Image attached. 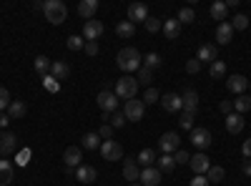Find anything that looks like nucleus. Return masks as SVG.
I'll return each mask as SVG.
<instances>
[{"label": "nucleus", "instance_id": "f257e3e1", "mask_svg": "<svg viewBox=\"0 0 251 186\" xmlns=\"http://www.w3.org/2000/svg\"><path fill=\"white\" fill-rule=\"evenodd\" d=\"M141 53L136 51V48H123V51H118V55H116V66L128 76V73H133V71H138L141 68Z\"/></svg>", "mask_w": 251, "mask_h": 186}, {"label": "nucleus", "instance_id": "f03ea898", "mask_svg": "<svg viewBox=\"0 0 251 186\" xmlns=\"http://www.w3.org/2000/svg\"><path fill=\"white\" fill-rule=\"evenodd\" d=\"M43 13H46V20L53 26H60V23H66V18H68V8L63 0H48V3L43 5Z\"/></svg>", "mask_w": 251, "mask_h": 186}, {"label": "nucleus", "instance_id": "7ed1b4c3", "mask_svg": "<svg viewBox=\"0 0 251 186\" xmlns=\"http://www.w3.org/2000/svg\"><path fill=\"white\" fill-rule=\"evenodd\" d=\"M113 93H116L118 98H123V101L136 98V93H138V80H136L133 76H123V78H118Z\"/></svg>", "mask_w": 251, "mask_h": 186}, {"label": "nucleus", "instance_id": "20e7f679", "mask_svg": "<svg viewBox=\"0 0 251 186\" xmlns=\"http://www.w3.org/2000/svg\"><path fill=\"white\" fill-rule=\"evenodd\" d=\"M158 149L163 154H176L181 149V136L176 131H166L161 138H158Z\"/></svg>", "mask_w": 251, "mask_h": 186}, {"label": "nucleus", "instance_id": "39448f33", "mask_svg": "<svg viewBox=\"0 0 251 186\" xmlns=\"http://www.w3.org/2000/svg\"><path fill=\"white\" fill-rule=\"evenodd\" d=\"M98 151H100V156L106 159V161H121L123 159V146H121L118 141H113V138L111 141H103Z\"/></svg>", "mask_w": 251, "mask_h": 186}, {"label": "nucleus", "instance_id": "423d86ee", "mask_svg": "<svg viewBox=\"0 0 251 186\" xmlns=\"http://www.w3.org/2000/svg\"><path fill=\"white\" fill-rule=\"evenodd\" d=\"M96 101H98V106H100L103 113H113V111L118 108V103H121V98H118L113 91H100Z\"/></svg>", "mask_w": 251, "mask_h": 186}, {"label": "nucleus", "instance_id": "0eeeda50", "mask_svg": "<svg viewBox=\"0 0 251 186\" xmlns=\"http://www.w3.org/2000/svg\"><path fill=\"white\" fill-rule=\"evenodd\" d=\"M143 113H146V103H143V101H136V98L126 101V108H123L126 121H141Z\"/></svg>", "mask_w": 251, "mask_h": 186}, {"label": "nucleus", "instance_id": "6e6552de", "mask_svg": "<svg viewBox=\"0 0 251 186\" xmlns=\"http://www.w3.org/2000/svg\"><path fill=\"white\" fill-rule=\"evenodd\" d=\"M15 149H18V136L13 131H3V133H0V159H8Z\"/></svg>", "mask_w": 251, "mask_h": 186}, {"label": "nucleus", "instance_id": "1a4fd4ad", "mask_svg": "<svg viewBox=\"0 0 251 186\" xmlns=\"http://www.w3.org/2000/svg\"><path fill=\"white\" fill-rule=\"evenodd\" d=\"M188 166L194 169V174H196V176H206V171L211 169V161H208V156H206L203 151H199V154H194V156H191Z\"/></svg>", "mask_w": 251, "mask_h": 186}, {"label": "nucleus", "instance_id": "9d476101", "mask_svg": "<svg viewBox=\"0 0 251 186\" xmlns=\"http://www.w3.org/2000/svg\"><path fill=\"white\" fill-rule=\"evenodd\" d=\"M103 30H106V26H103L100 20H86V23H83V38L86 40H98L103 35Z\"/></svg>", "mask_w": 251, "mask_h": 186}, {"label": "nucleus", "instance_id": "9b49d317", "mask_svg": "<svg viewBox=\"0 0 251 186\" xmlns=\"http://www.w3.org/2000/svg\"><path fill=\"white\" fill-rule=\"evenodd\" d=\"M191 143L199 151L208 149V146H211V131H208V129H194L191 131Z\"/></svg>", "mask_w": 251, "mask_h": 186}, {"label": "nucleus", "instance_id": "f8f14e48", "mask_svg": "<svg viewBox=\"0 0 251 186\" xmlns=\"http://www.w3.org/2000/svg\"><path fill=\"white\" fill-rule=\"evenodd\" d=\"M138 181H141V186H161V171L156 166H146V169H141Z\"/></svg>", "mask_w": 251, "mask_h": 186}, {"label": "nucleus", "instance_id": "ddd939ff", "mask_svg": "<svg viewBox=\"0 0 251 186\" xmlns=\"http://www.w3.org/2000/svg\"><path fill=\"white\" fill-rule=\"evenodd\" d=\"M161 106L166 113H178L183 108V101L178 93H166V96H161Z\"/></svg>", "mask_w": 251, "mask_h": 186}, {"label": "nucleus", "instance_id": "4468645a", "mask_svg": "<svg viewBox=\"0 0 251 186\" xmlns=\"http://www.w3.org/2000/svg\"><path fill=\"white\" fill-rule=\"evenodd\" d=\"M226 88L231 91V93H244L246 88H249V80H246V76H241V73H234V76H228L226 78Z\"/></svg>", "mask_w": 251, "mask_h": 186}, {"label": "nucleus", "instance_id": "2eb2a0df", "mask_svg": "<svg viewBox=\"0 0 251 186\" xmlns=\"http://www.w3.org/2000/svg\"><path fill=\"white\" fill-rule=\"evenodd\" d=\"M146 18H149V8L146 3H131L128 5V20L136 26V23H146Z\"/></svg>", "mask_w": 251, "mask_h": 186}, {"label": "nucleus", "instance_id": "dca6fc26", "mask_svg": "<svg viewBox=\"0 0 251 186\" xmlns=\"http://www.w3.org/2000/svg\"><path fill=\"white\" fill-rule=\"evenodd\" d=\"M231 38H234V28H231V23H219V28H216V43L219 46H228L231 43Z\"/></svg>", "mask_w": 251, "mask_h": 186}, {"label": "nucleus", "instance_id": "f3484780", "mask_svg": "<svg viewBox=\"0 0 251 186\" xmlns=\"http://www.w3.org/2000/svg\"><path fill=\"white\" fill-rule=\"evenodd\" d=\"M63 161H66V166L68 169H78L80 166V161H83V154L78 146H68L66 154H63Z\"/></svg>", "mask_w": 251, "mask_h": 186}, {"label": "nucleus", "instance_id": "a211bd4d", "mask_svg": "<svg viewBox=\"0 0 251 186\" xmlns=\"http://www.w3.org/2000/svg\"><path fill=\"white\" fill-rule=\"evenodd\" d=\"M196 58L201 60V63H214V60H219V51H216V46H211V43H203V46L199 48Z\"/></svg>", "mask_w": 251, "mask_h": 186}, {"label": "nucleus", "instance_id": "6ab92c4d", "mask_svg": "<svg viewBox=\"0 0 251 186\" xmlns=\"http://www.w3.org/2000/svg\"><path fill=\"white\" fill-rule=\"evenodd\" d=\"M181 101H183V111H186V113H194V116H196V111H199V93L188 88V91H186V93L181 96Z\"/></svg>", "mask_w": 251, "mask_h": 186}, {"label": "nucleus", "instance_id": "aec40b11", "mask_svg": "<svg viewBox=\"0 0 251 186\" xmlns=\"http://www.w3.org/2000/svg\"><path fill=\"white\" fill-rule=\"evenodd\" d=\"M96 10H98V0H80L78 3V15L83 20H93Z\"/></svg>", "mask_w": 251, "mask_h": 186}, {"label": "nucleus", "instance_id": "412c9836", "mask_svg": "<svg viewBox=\"0 0 251 186\" xmlns=\"http://www.w3.org/2000/svg\"><path fill=\"white\" fill-rule=\"evenodd\" d=\"M161 30H163V35L169 38V40H176V38L181 35V23H178L176 18H166V20H163V28H161Z\"/></svg>", "mask_w": 251, "mask_h": 186}, {"label": "nucleus", "instance_id": "4be33fe9", "mask_svg": "<svg viewBox=\"0 0 251 186\" xmlns=\"http://www.w3.org/2000/svg\"><path fill=\"white\" fill-rule=\"evenodd\" d=\"M138 176H141L138 161L136 159H126V163H123V179L126 181H138Z\"/></svg>", "mask_w": 251, "mask_h": 186}, {"label": "nucleus", "instance_id": "5701e85b", "mask_svg": "<svg viewBox=\"0 0 251 186\" xmlns=\"http://www.w3.org/2000/svg\"><path fill=\"white\" fill-rule=\"evenodd\" d=\"M68 73H71V66L66 63V60H53V66H50V76L58 80V83H60V80H66V78H68Z\"/></svg>", "mask_w": 251, "mask_h": 186}, {"label": "nucleus", "instance_id": "b1692460", "mask_svg": "<svg viewBox=\"0 0 251 186\" xmlns=\"http://www.w3.org/2000/svg\"><path fill=\"white\" fill-rule=\"evenodd\" d=\"M15 176V169L8 159H0V186H8Z\"/></svg>", "mask_w": 251, "mask_h": 186}, {"label": "nucleus", "instance_id": "393cba45", "mask_svg": "<svg viewBox=\"0 0 251 186\" xmlns=\"http://www.w3.org/2000/svg\"><path fill=\"white\" fill-rule=\"evenodd\" d=\"M241 129H244V116L241 113H228L226 116V131L228 133H241Z\"/></svg>", "mask_w": 251, "mask_h": 186}, {"label": "nucleus", "instance_id": "a878e982", "mask_svg": "<svg viewBox=\"0 0 251 186\" xmlns=\"http://www.w3.org/2000/svg\"><path fill=\"white\" fill-rule=\"evenodd\" d=\"M96 176H98V171H96L93 166H88V163H86V166L80 163V166L75 169V179H78V181H83V184H93V181H96Z\"/></svg>", "mask_w": 251, "mask_h": 186}, {"label": "nucleus", "instance_id": "bb28decb", "mask_svg": "<svg viewBox=\"0 0 251 186\" xmlns=\"http://www.w3.org/2000/svg\"><path fill=\"white\" fill-rule=\"evenodd\" d=\"M156 169H158L161 174H163V171H166V174H171V171L176 169V161H174V154H163L161 159H156Z\"/></svg>", "mask_w": 251, "mask_h": 186}, {"label": "nucleus", "instance_id": "cd10ccee", "mask_svg": "<svg viewBox=\"0 0 251 186\" xmlns=\"http://www.w3.org/2000/svg\"><path fill=\"white\" fill-rule=\"evenodd\" d=\"M25 111H28V106H25V101H10V106H8V116L10 118H23L25 116Z\"/></svg>", "mask_w": 251, "mask_h": 186}, {"label": "nucleus", "instance_id": "c85d7f7f", "mask_svg": "<svg viewBox=\"0 0 251 186\" xmlns=\"http://www.w3.org/2000/svg\"><path fill=\"white\" fill-rule=\"evenodd\" d=\"M226 15H228V8L224 0H216V3L211 5V18L214 20H221V23H226Z\"/></svg>", "mask_w": 251, "mask_h": 186}, {"label": "nucleus", "instance_id": "c756f323", "mask_svg": "<svg viewBox=\"0 0 251 186\" xmlns=\"http://www.w3.org/2000/svg\"><path fill=\"white\" fill-rule=\"evenodd\" d=\"M50 66H53V60H48L46 55H38V58L33 60V68H35L40 76H48V73H50Z\"/></svg>", "mask_w": 251, "mask_h": 186}, {"label": "nucleus", "instance_id": "7c9ffc66", "mask_svg": "<svg viewBox=\"0 0 251 186\" xmlns=\"http://www.w3.org/2000/svg\"><path fill=\"white\" fill-rule=\"evenodd\" d=\"M116 33H118V38H133L136 26L131 23V20H121V23L116 26Z\"/></svg>", "mask_w": 251, "mask_h": 186}, {"label": "nucleus", "instance_id": "2f4dec72", "mask_svg": "<svg viewBox=\"0 0 251 186\" xmlns=\"http://www.w3.org/2000/svg\"><path fill=\"white\" fill-rule=\"evenodd\" d=\"M246 111H251V96H244V93H241V96L234 101V113H241V116H244Z\"/></svg>", "mask_w": 251, "mask_h": 186}, {"label": "nucleus", "instance_id": "473e14b6", "mask_svg": "<svg viewBox=\"0 0 251 186\" xmlns=\"http://www.w3.org/2000/svg\"><path fill=\"white\" fill-rule=\"evenodd\" d=\"M176 20H178L181 26H183V23H186V26H188V23H194V20H196L194 8H188V5H186V8H181V10H178V15H176Z\"/></svg>", "mask_w": 251, "mask_h": 186}, {"label": "nucleus", "instance_id": "72a5a7b5", "mask_svg": "<svg viewBox=\"0 0 251 186\" xmlns=\"http://www.w3.org/2000/svg\"><path fill=\"white\" fill-rule=\"evenodd\" d=\"M136 161L141 163V166L146 169V166H153V161H156V154L151 151V149H143L138 156H136Z\"/></svg>", "mask_w": 251, "mask_h": 186}, {"label": "nucleus", "instance_id": "f704fd0d", "mask_svg": "<svg viewBox=\"0 0 251 186\" xmlns=\"http://www.w3.org/2000/svg\"><path fill=\"white\" fill-rule=\"evenodd\" d=\"M100 136H98V131H91V133H86L83 136V146L86 149H100Z\"/></svg>", "mask_w": 251, "mask_h": 186}, {"label": "nucleus", "instance_id": "c9c22d12", "mask_svg": "<svg viewBox=\"0 0 251 186\" xmlns=\"http://www.w3.org/2000/svg\"><path fill=\"white\" fill-rule=\"evenodd\" d=\"M224 176H226V171L221 169V166H211L206 171V179H208V184H221L224 181Z\"/></svg>", "mask_w": 251, "mask_h": 186}, {"label": "nucleus", "instance_id": "e433bc0d", "mask_svg": "<svg viewBox=\"0 0 251 186\" xmlns=\"http://www.w3.org/2000/svg\"><path fill=\"white\" fill-rule=\"evenodd\" d=\"M228 23H231L234 30H246V28H249V18H246L244 13H236L231 20H228Z\"/></svg>", "mask_w": 251, "mask_h": 186}, {"label": "nucleus", "instance_id": "4c0bfd02", "mask_svg": "<svg viewBox=\"0 0 251 186\" xmlns=\"http://www.w3.org/2000/svg\"><path fill=\"white\" fill-rule=\"evenodd\" d=\"M208 76H211V78H224L226 76V63H224V60H214L211 68H208Z\"/></svg>", "mask_w": 251, "mask_h": 186}, {"label": "nucleus", "instance_id": "58836bf2", "mask_svg": "<svg viewBox=\"0 0 251 186\" xmlns=\"http://www.w3.org/2000/svg\"><path fill=\"white\" fill-rule=\"evenodd\" d=\"M146 30H149V33H158L161 28H163V20L161 18H153V15H149V18H146Z\"/></svg>", "mask_w": 251, "mask_h": 186}, {"label": "nucleus", "instance_id": "ea45409f", "mask_svg": "<svg viewBox=\"0 0 251 186\" xmlns=\"http://www.w3.org/2000/svg\"><path fill=\"white\" fill-rule=\"evenodd\" d=\"M66 46H68L71 51H83V48H86V38H83V35H71V38L66 40Z\"/></svg>", "mask_w": 251, "mask_h": 186}, {"label": "nucleus", "instance_id": "a19ab883", "mask_svg": "<svg viewBox=\"0 0 251 186\" xmlns=\"http://www.w3.org/2000/svg\"><path fill=\"white\" fill-rule=\"evenodd\" d=\"M136 80H138V86H141V83H143V86H149L151 80H153V71H151V68H146V66H141V68H138V78H136Z\"/></svg>", "mask_w": 251, "mask_h": 186}, {"label": "nucleus", "instance_id": "79ce46f5", "mask_svg": "<svg viewBox=\"0 0 251 186\" xmlns=\"http://www.w3.org/2000/svg\"><path fill=\"white\" fill-rule=\"evenodd\" d=\"M178 126L183 129V131H194V113H181V118H178Z\"/></svg>", "mask_w": 251, "mask_h": 186}, {"label": "nucleus", "instance_id": "37998d69", "mask_svg": "<svg viewBox=\"0 0 251 186\" xmlns=\"http://www.w3.org/2000/svg\"><path fill=\"white\" fill-rule=\"evenodd\" d=\"M158 101H161V93H158L156 88H146V93H143V103H146V106L158 103Z\"/></svg>", "mask_w": 251, "mask_h": 186}, {"label": "nucleus", "instance_id": "c03bdc74", "mask_svg": "<svg viewBox=\"0 0 251 186\" xmlns=\"http://www.w3.org/2000/svg\"><path fill=\"white\" fill-rule=\"evenodd\" d=\"M113 126L111 123H100V129H98V136H100V141H111L113 138Z\"/></svg>", "mask_w": 251, "mask_h": 186}, {"label": "nucleus", "instance_id": "a18cd8bd", "mask_svg": "<svg viewBox=\"0 0 251 186\" xmlns=\"http://www.w3.org/2000/svg\"><path fill=\"white\" fill-rule=\"evenodd\" d=\"M30 149H23V151H18L15 154V163H18V166H28V163H30Z\"/></svg>", "mask_w": 251, "mask_h": 186}, {"label": "nucleus", "instance_id": "49530a36", "mask_svg": "<svg viewBox=\"0 0 251 186\" xmlns=\"http://www.w3.org/2000/svg\"><path fill=\"white\" fill-rule=\"evenodd\" d=\"M43 86H46L50 93H58V91H60V83H58V80H55L50 73H48V76H43Z\"/></svg>", "mask_w": 251, "mask_h": 186}, {"label": "nucleus", "instance_id": "de8ad7c7", "mask_svg": "<svg viewBox=\"0 0 251 186\" xmlns=\"http://www.w3.org/2000/svg\"><path fill=\"white\" fill-rule=\"evenodd\" d=\"M201 60L199 58H191V60H186V73H191V76H196L199 71H201Z\"/></svg>", "mask_w": 251, "mask_h": 186}, {"label": "nucleus", "instance_id": "09e8293b", "mask_svg": "<svg viewBox=\"0 0 251 186\" xmlns=\"http://www.w3.org/2000/svg\"><path fill=\"white\" fill-rule=\"evenodd\" d=\"M161 66V55L158 53H149V55H146V68H158Z\"/></svg>", "mask_w": 251, "mask_h": 186}, {"label": "nucleus", "instance_id": "8fccbe9b", "mask_svg": "<svg viewBox=\"0 0 251 186\" xmlns=\"http://www.w3.org/2000/svg\"><path fill=\"white\" fill-rule=\"evenodd\" d=\"M174 161H176V166L181 163V166H186L188 161H191V156H188V151H183V149H178L176 154H174Z\"/></svg>", "mask_w": 251, "mask_h": 186}, {"label": "nucleus", "instance_id": "3c124183", "mask_svg": "<svg viewBox=\"0 0 251 186\" xmlns=\"http://www.w3.org/2000/svg\"><path fill=\"white\" fill-rule=\"evenodd\" d=\"M8 106H10V93L8 88L0 86V111H8Z\"/></svg>", "mask_w": 251, "mask_h": 186}, {"label": "nucleus", "instance_id": "603ef678", "mask_svg": "<svg viewBox=\"0 0 251 186\" xmlns=\"http://www.w3.org/2000/svg\"><path fill=\"white\" fill-rule=\"evenodd\" d=\"M111 126H113V129H121V126H126V116L116 111V113H113V118H111Z\"/></svg>", "mask_w": 251, "mask_h": 186}, {"label": "nucleus", "instance_id": "864d4df0", "mask_svg": "<svg viewBox=\"0 0 251 186\" xmlns=\"http://www.w3.org/2000/svg\"><path fill=\"white\" fill-rule=\"evenodd\" d=\"M219 111L226 113V116H228V113H234V101H221V103H219Z\"/></svg>", "mask_w": 251, "mask_h": 186}, {"label": "nucleus", "instance_id": "5fc2aeb1", "mask_svg": "<svg viewBox=\"0 0 251 186\" xmlns=\"http://www.w3.org/2000/svg\"><path fill=\"white\" fill-rule=\"evenodd\" d=\"M86 53L88 55H98V43L96 40H86Z\"/></svg>", "mask_w": 251, "mask_h": 186}, {"label": "nucleus", "instance_id": "6e6d98bb", "mask_svg": "<svg viewBox=\"0 0 251 186\" xmlns=\"http://www.w3.org/2000/svg\"><path fill=\"white\" fill-rule=\"evenodd\" d=\"M188 186H211V184H208V179H206V176H194Z\"/></svg>", "mask_w": 251, "mask_h": 186}, {"label": "nucleus", "instance_id": "4d7b16f0", "mask_svg": "<svg viewBox=\"0 0 251 186\" xmlns=\"http://www.w3.org/2000/svg\"><path fill=\"white\" fill-rule=\"evenodd\" d=\"M241 154H244V159H251V138H246L241 143Z\"/></svg>", "mask_w": 251, "mask_h": 186}, {"label": "nucleus", "instance_id": "13d9d810", "mask_svg": "<svg viewBox=\"0 0 251 186\" xmlns=\"http://www.w3.org/2000/svg\"><path fill=\"white\" fill-rule=\"evenodd\" d=\"M13 118L8 116V113H0V129H3V131H8V123H10Z\"/></svg>", "mask_w": 251, "mask_h": 186}, {"label": "nucleus", "instance_id": "bf43d9fd", "mask_svg": "<svg viewBox=\"0 0 251 186\" xmlns=\"http://www.w3.org/2000/svg\"><path fill=\"white\" fill-rule=\"evenodd\" d=\"M241 171H244L246 176H251V161H249V159H246V161L241 163Z\"/></svg>", "mask_w": 251, "mask_h": 186}, {"label": "nucleus", "instance_id": "052dcab7", "mask_svg": "<svg viewBox=\"0 0 251 186\" xmlns=\"http://www.w3.org/2000/svg\"><path fill=\"white\" fill-rule=\"evenodd\" d=\"M226 8H239V0H226Z\"/></svg>", "mask_w": 251, "mask_h": 186}, {"label": "nucleus", "instance_id": "680f3d73", "mask_svg": "<svg viewBox=\"0 0 251 186\" xmlns=\"http://www.w3.org/2000/svg\"><path fill=\"white\" fill-rule=\"evenodd\" d=\"M131 186H141V184H131Z\"/></svg>", "mask_w": 251, "mask_h": 186}, {"label": "nucleus", "instance_id": "e2e57ef3", "mask_svg": "<svg viewBox=\"0 0 251 186\" xmlns=\"http://www.w3.org/2000/svg\"><path fill=\"white\" fill-rule=\"evenodd\" d=\"M249 88H251V80H249Z\"/></svg>", "mask_w": 251, "mask_h": 186}]
</instances>
